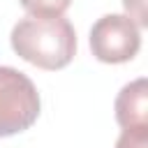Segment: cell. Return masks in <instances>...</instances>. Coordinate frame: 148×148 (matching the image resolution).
I'll return each mask as SVG.
<instances>
[{
	"mask_svg": "<svg viewBox=\"0 0 148 148\" xmlns=\"http://www.w3.org/2000/svg\"><path fill=\"white\" fill-rule=\"evenodd\" d=\"M12 49L39 69H62L76 53V32L65 16H25L12 28Z\"/></svg>",
	"mask_w": 148,
	"mask_h": 148,
	"instance_id": "1",
	"label": "cell"
},
{
	"mask_svg": "<svg viewBox=\"0 0 148 148\" xmlns=\"http://www.w3.org/2000/svg\"><path fill=\"white\" fill-rule=\"evenodd\" d=\"M39 116V92L18 69L0 65V136L18 134Z\"/></svg>",
	"mask_w": 148,
	"mask_h": 148,
	"instance_id": "2",
	"label": "cell"
},
{
	"mask_svg": "<svg viewBox=\"0 0 148 148\" xmlns=\"http://www.w3.org/2000/svg\"><path fill=\"white\" fill-rule=\"evenodd\" d=\"M141 49L139 25L125 14H106L90 28V51L99 62L120 65L132 60Z\"/></svg>",
	"mask_w": 148,
	"mask_h": 148,
	"instance_id": "3",
	"label": "cell"
},
{
	"mask_svg": "<svg viewBox=\"0 0 148 148\" xmlns=\"http://www.w3.org/2000/svg\"><path fill=\"white\" fill-rule=\"evenodd\" d=\"M116 120L125 132H148V83L136 79L116 97Z\"/></svg>",
	"mask_w": 148,
	"mask_h": 148,
	"instance_id": "4",
	"label": "cell"
},
{
	"mask_svg": "<svg viewBox=\"0 0 148 148\" xmlns=\"http://www.w3.org/2000/svg\"><path fill=\"white\" fill-rule=\"evenodd\" d=\"M30 16H62L72 0H18Z\"/></svg>",
	"mask_w": 148,
	"mask_h": 148,
	"instance_id": "5",
	"label": "cell"
},
{
	"mask_svg": "<svg viewBox=\"0 0 148 148\" xmlns=\"http://www.w3.org/2000/svg\"><path fill=\"white\" fill-rule=\"evenodd\" d=\"M116 148H148V132H125L118 136Z\"/></svg>",
	"mask_w": 148,
	"mask_h": 148,
	"instance_id": "6",
	"label": "cell"
},
{
	"mask_svg": "<svg viewBox=\"0 0 148 148\" xmlns=\"http://www.w3.org/2000/svg\"><path fill=\"white\" fill-rule=\"evenodd\" d=\"M123 5H125V12H127L125 16L132 18L139 28L148 23V18H146V0H123Z\"/></svg>",
	"mask_w": 148,
	"mask_h": 148,
	"instance_id": "7",
	"label": "cell"
}]
</instances>
